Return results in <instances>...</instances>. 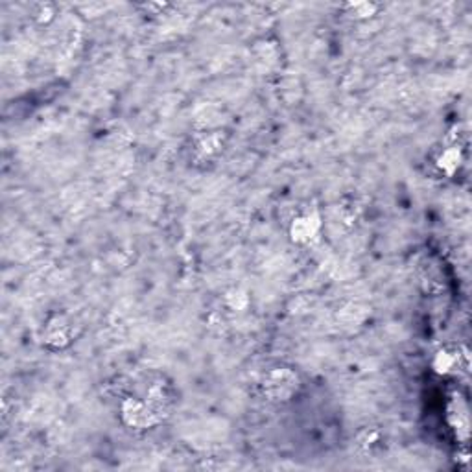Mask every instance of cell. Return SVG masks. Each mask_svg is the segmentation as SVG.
<instances>
[{
    "instance_id": "cell-1",
    "label": "cell",
    "mask_w": 472,
    "mask_h": 472,
    "mask_svg": "<svg viewBox=\"0 0 472 472\" xmlns=\"http://www.w3.org/2000/svg\"><path fill=\"white\" fill-rule=\"evenodd\" d=\"M122 420L126 423L129 428L135 430H148L159 425L163 420L164 409L159 408L153 400L146 399H135V397H127L122 402L120 408Z\"/></svg>"
},
{
    "instance_id": "cell-2",
    "label": "cell",
    "mask_w": 472,
    "mask_h": 472,
    "mask_svg": "<svg viewBox=\"0 0 472 472\" xmlns=\"http://www.w3.org/2000/svg\"><path fill=\"white\" fill-rule=\"evenodd\" d=\"M299 375L290 368H275L266 372L262 382L264 395L272 402H286L299 391Z\"/></svg>"
},
{
    "instance_id": "cell-3",
    "label": "cell",
    "mask_w": 472,
    "mask_h": 472,
    "mask_svg": "<svg viewBox=\"0 0 472 472\" xmlns=\"http://www.w3.org/2000/svg\"><path fill=\"white\" fill-rule=\"evenodd\" d=\"M321 229V218L317 212H306L303 216H297L294 221H292V227H290V235L295 242L299 244H308L317 236Z\"/></svg>"
},
{
    "instance_id": "cell-4",
    "label": "cell",
    "mask_w": 472,
    "mask_h": 472,
    "mask_svg": "<svg viewBox=\"0 0 472 472\" xmlns=\"http://www.w3.org/2000/svg\"><path fill=\"white\" fill-rule=\"evenodd\" d=\"M45 340L54 347H65L70 341V325H68L63 317H54L48 323L47 332H45Z\"/></svg>"
},
{
    "instance_id": "cell-5",
    "label": "cell",
    "mask_w": 472,
    "mask_h": 472,
    "mask_svg": "<svg viewBox=\"0 0 472 472\" xmlns=\"http://www.w3.org/2000/svg\"><path fill=\"white\" fill-rule=\"evenodd\" d=\"M434 371L439 375H448L454 371L456 365H459V354L456 351H448V349H441L434 358Z\"/></svg>"
},
{
    "instance_id": "cell-6",
    "label": "cell",
    "mask_w": 472,
    "mask_h": 472,
    "mask_svg": "<svg viewBox=\"0 0 472 472\" xmlns=\"http://www.w3.org/2000/svg\"><path fill=\"white\" fill-rule=\"evenodd\" d=\"M459 161H462V153L457 148H448L445 152L441 153V157L437 159V166L445 173H454L459 166Z\"/></svg>"
},
{
    "instance_id": "cell-7",
    "label": "cell",
    "mask_w": 472,
    "mask_h": 472,
    "mask_svg": "<svg viewBox=\"0 0 472 472\" xmlns=\"http://www.w3.org/2000/svg\"><path fill=\"white\" fill-rule=\"evenodd\" d=\"M352 10L356 11V15L368 17V15H372V13H375V10H377V6L369 4V2H358V4L352 6Z\"/></svg>"
}]
</instances>
